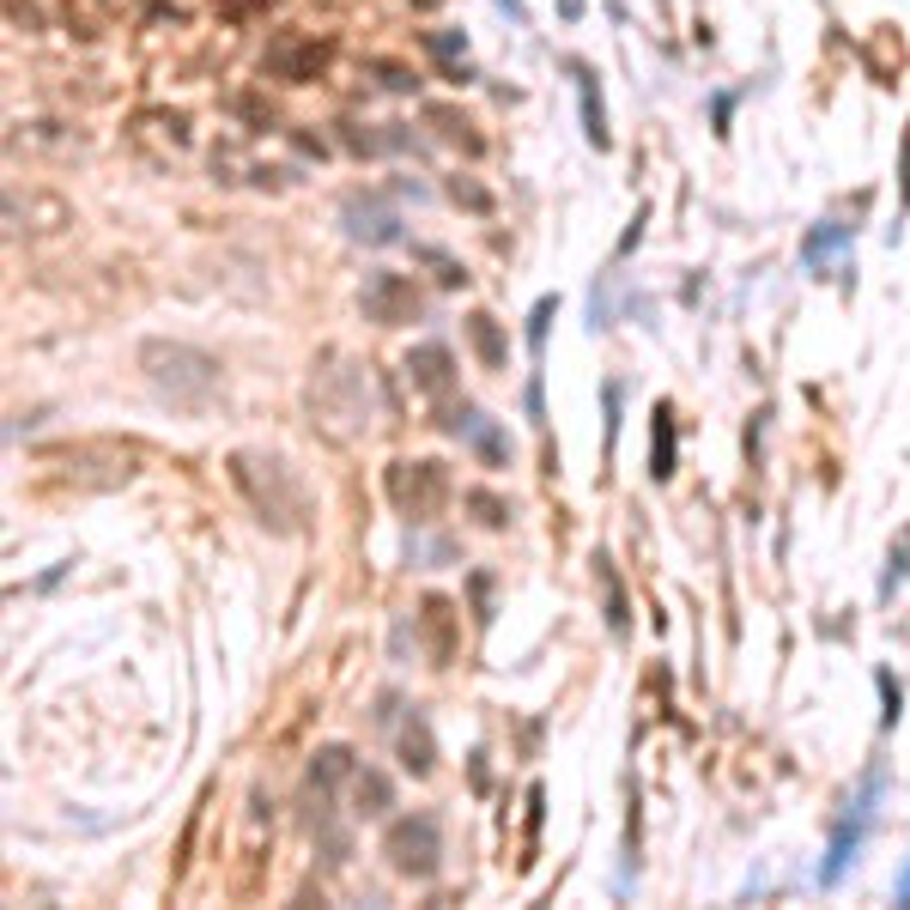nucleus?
<instances>
[{
	"mask_svg": "<svg viewBox=\"0 0 910 910\" xmlns=\"http://www.w3.org/2000/svg\"><path fill=\"white\" fill-rule=\"evenodd\" d=\"M346 231L359 237V243H395V237H401V219H395L389 207H377V201H352Z\"/></svg>",
	"mask_w": 910,
	"mask_h": 910,
	"instance_id": "12",
	"label": "nucleus"
},
{
	"mask_svg": "<svg viewBox=\"0 0 910 910\" xmlns=\"http://www.w3.org/2000/svg\"><path fill=\"white\" fill-rule=\"evenodd\" d=\"M231 486L249 498L261 528L273 534H298L304 516H310V498H304L298 474L280 462V455H255V450H237L231 455Z\"/></svg>",
	"mask_w": 910,
	"mask_h": 910,
	"instance_id": "1",
	"label": "nucleus"
},
{
	"mask_svg": "<svg viewBox=\"0 0 910 910\" xmlns=\"http://www.w3.org/2000/svg\"><path fill=\"white\" fill-rule=\"evenodd\" d=\"M401 371H407V383H413L419 395H431V401H443V395L455 389V359H450V346H443V340H425V346H413Z\"/></svg>",
	"mask_w": 910,
	"mask_h": 910,
	"instance_id": "9",
	"label": "nucleus"
},
{
	"mask_svg": "<svg viewBox=\"0 0 910 910\" xmlns=\"http://www.w3.org/2000/svg\"><path fill=\"white\" fill-rule=\"evenodd\" d=\"M577 91H583V134L589 146H607V122H601V91L589 79V67H577Z\"/></svg>",
	"mask_w": 910,
	"mask_h": 910,
	"instance_id": "20",
	"label": "nucleus"
},
{
	"mask_svg": "<svg viewBox=\"0 0 910 910\" xmlns=\"http://www.w3.org/2000/svg\"><path fill=\"white\" fill-rule=\"evenodd\" d=\"M419 632H425L431 662L450 668V656H455V607H450L443 595H425V601H419Z\"/></svg>",
	"mask_w": 910,
	"mask_h": 910,
	"instance_id": "10",
	"label": "nucleus"
},
{
	"mask_svg": "<svg viewBox=\"0 0 910 910\" xmlns=\"http://www.w3.org/2000/svg\"><path fill=\"white\" fill-rule=\"evenodd\" d=\"M371 73H377L389 91H413V86H419V79L407 73V67H395V61H371Z\"/></svg>",
	"mask_w": 910,
	"mask_h": 910,
	"instance_id": "27",
	"label": "nucleus"
},
{
	"mask_svg": "<svg viewBox=\"0 0 910 910\" xmlns=\"http://www.w3.org/2000/svg\"><path fill=\"white\" fill-rule=\"evenodd\" d=\"M443 431H455V437H468L474 450H480L486 468H504V437H498L492 425H486V413H474V407H462V413L443 419Z\"/></svg>",
	"mask_w": 910,
	"mask_h": 910,
	"instance_id": "11",
	"label": "nucleus"
},
{
	"mask_svg": "<svg viewBox=\"0 0 910 910\" xmlns=\"http://www.w3.org/2000/svg\"><path fill=\"white\" fill-rule=\"evenodd\" d=\"M389 498L407 522H437L443 504H450V468L419 455V462H395L389 468Z\"/></svg>",
	"mask_w": 910,
	"mask_h": 910,
	"instance_id": "5",
	"label": "nucleus"
},
{
	"mask_svg": "<svg viewBox=\"0 0 910 910\" xmlns=\"http://www.w3.org/2000/svg\"><path fill=\"white\" fill-rule=\"evenodd\" d=\"M425 116L437 122V134H443V140H455V146H468V152H480V140L468 134V122L455 116V110H425Z\"/></svg>",
	"mask_w": 910,
	"mask_h": 910,
	"instance_id": "24",
	"label": "nucleus"
},
{
	"mask_svg": "<svg viewBox=\"0 0 910 910\" xmlns=\"http://www.w3.org/2000/svg\"><path fill=\"white\" fill-rule=\"evenodd\" d=\"M498 7H504V13L516 19V25H522V19H528V13H522V0H498Z\"/></svg>",
	"mask_w": 910,
	"mask_h": 910,
	"instance_id": "33",
	"label": "nucleus"
},
{
	"mask_svg": "<svg viewBox=\"0 0 910 910\" xmlns=\"http://www.w3.org/2000/svg\"><path fill=\"white\" fill-rule=\"evenodd\" d=\"M898 67H905V37H898L892 25H880L868 37V73L880 79V86H898Z\"/></svg>",
	"mask_w": 910,
	"mask_h": 910,
	"instance_id": "14",
	"label": "nucleus"
},
{
	"mask_svg": "<svg viewBox=\"0 0 910 910\" xmlns=\"http://www.w3.org/2000/svg\"><path fill=\"white\" fill-rule=\"evenodd\" d=\"M425 49L437 55V61H450V55H455V49H468V43H462V37H425Z\"/></svg>",
	"mask_w": 910,
	"mask_h": 910,
	"instance_id": "30",
	"label": "nucleus"
},
{
	"mask_svg": "<svg viewBox=\"0 0 910 910\" xmlns=\"http://www.w3.org/2000/svg\"><path fill=\"white\" fill-rule=\"evenodd\" d=\"M674 407L656 401V419H650V480H674Z\"/></svg>",
	"mask_w": 910,
	"mask_h": 910,
	"instance_id": "13",
	"label": "nucleus"
},
{
	"mask_svg": "<svg viewBox=\"0 0 910 910\" xmlns=\"http://www.w3.org/2000/svg\"><path fill=\"white\" fill-rule=\"evenodd\" d=\"M140 371L170 407H189V413H201V407L219 395V359L189 346V340H146Z\"/></svg>",
	"mask_w": 910,
	"mask_h": 910,
	"instance_id": "2",
	"label": "nucleus"
},
{
	"mask_svg": "<svg viewBox=\"0 0 910 910\" xmlns=\"http://www.w3.org/2000/svg\"><path fill=\"white\" fill-rule=\"evenodd\" d=\"M383 856H389L395 874L407 880H431L443 868V826L437 814H401L389 819V832H383Z\"/></svg>",
	"mask_w": 910,
	"mask_h": 910,
	"instance_id": "4",
	"label": "nucleus"
},
{
	"mask_svg": "<svg viewBox=\"0 0 910 910\" xmlns=\"http://www.w3.org/2000/svg\"><path fill=\"white\" fill-rule=\"evenodd\" d=\"M468 340H474V352H480V364H486V371H504V364H510L504 328H498L486 310H474V316H468Z\"/></svg>",
	"mask_w": 910,
	"mask_h": 910,
	"instance_id": "16",
	"label": "nucleus"
},
{
	"mask_svg": "<svg viewBox=\"0 0 910 910\" xmlns=\"http://www.w3.org/2000/svg\"><path fill=\"white\" fill-rule=\"evenodd\" d=\"M874 680H880V698H886V710H880V728H898V716H905V692H898V680L886 674V668H880V674H874Z\"/></svg>",
	"mask_w": 910,
	"mask_h": 910,
	"instance_id": "25",
	"label": "nucleus"
},
{
	"mask_svg": "<svg viewBox=\"0 0 910 910\" xmlns=\"http://www.w3.org/2000/svg\"><path fill=\"white\" fill-rule=\"evenodd\" d=\"M468 504L480 510V522H486V528H504V504H498L492 492H468Z\"/></svg>",
	"mask_w": 910,
	"mask_h": 910,
	"instance_id": "28",
	"label": "nucleus"
},
{
	"mask_svg": "<svg viewBox=\"0 0 910 910\" xmlns=\"http://www.w3.org/2000/svg\"><path fill=\"white\" fill-rule=\"evenodd\" d=\"M553 310H559V298H541L528 310V352H534V364H541V352H546V322H553Z\"/></svg>",
	"mask_w": 910,
	"mask_h": 910,
	"instance_id": "23",
	"label": "nucleus"
},
{
	"mask_svg": "<svg viewBox=\"0 0 910 910\" xmlns=\"http://www.w3.org/2000/svg\"><path fill=\"white\" fill-rule=\"evenodd\" d=\"M601 583H607V625H613V637H625V589H619L613 559H601Z\"/></svg>",
	"mask_w": 910,
	"mask_h": 910,
	"instance_id": "22",
	"label": "nucleus"
},
{
	"mask_svg": "<svg viewBox=\"0 0 910 910\" xmlns=\"http://www.w3.org/2000/svg\"><path fill=\"white\" fill-rule=\"evenodd\" d=\"M892 898H898V905H910V856H905V868H898V886H892Z\"/></svg>",
	"mask_w": 910,
	"mask_h": 910,
	"instance_id": "32",
	"label": "nucleus"
},
{
	"mask_svg": "<svg viewBox=\"0 0 910 910\" xmlns=\"http://www.w3.org/2000/svg\"><path fill=\"white\" fill-rule=\"evenodd\" d=\"M352 801H359L364 819H383L395 807V789H389V777H383V771H359V777H352Z\"/></svg>",
	"mask_w": 910,
	"mask_h": 910,
	"instance_id": "17",
	"label": "nucleus"
},
{
	"mask_svg": "<svg viewBox=\"0 0 910 910\" xmlns=\"http://www.w3.org/2000/svg\"><path fill=\"white\" fill-rule=\"evenodd\" d=\"M255 7H261V0H225L219 13H225V19H243V13H255Z\"/></svg>",
	"mask_w": 910,
	"mask_h": 910,
	"instance_id": "31",
	"label": "nucleus"
},
{
	"mask_svg": "<svg viewBox=\"0 0 910 910\" xmlns=\"http://www.w3.org/2000/svg\"><path fill=\"white\" fill-rule=\"evenodd\" d=\"M310 413H316V425H322L334 443L359 437L364 419H371V383H364V371H352V364L316 371L310 377Z\"/></svg>",
	"mask_w": 910,
	"mask_h": 910,
	"instance_id": "3",
	"label": "nucleus"
},
{
	"mask_svg": "<svg viewBox=\"0 0 910 910\" xmlns=\"http://www.w3.org/2000/svg\"><path fill=\"white\" fill-rule=\"evenodd\" d=\"M880 789H886V771L874 765L868 777H862V789H856V801H850V814L838 819L832 850H826V868H819V886H838V880H844V868L856 862L862 838H868V826H874V801H880Z\"/></svg>",
	"mask_w": 910,
	"mask_h": 910,
	"instance_id": "6",
	"label": "nucleus"
},
{
	"mask_svg": "<svg viewBox=\"0 0 910 910\" xmlns=\"http://www.w3.org/2000/svg\"><path fill=\"white\" fill-rule=\"evenodd\" d=\"M898 201H905V213H910V128H905V164H898Z\"/></svg>",
	"mask_w": 910,
	"mask_h": 910,
	"instance_id": "29",
	"label": "nucleus"
},
{
	"mask_svg": "<svg viewBox=\"0 0 910 910\" xmlns=\"http://www.w3.org/2000/svg\"><path fill=\"white\" fill-rule=\"evenodd\" d=\"M910 577V528L892 541V553H886V577H880V601H892L898 595V583Z\"/></svg>",
	"mask_w": 910,
	"mask_h": 910,
	"instance_id": "21",
	"label": "nucleus"
},
{
	"mask_svg": "<svg viewBox=\"0 0 910 910\" xmlns=\"http://www.w3.org/2000/svg\"><path fill=\"white\" fill-rule=\"evenodd\" d=\"M844 243H850V225L826 219V225H814V231H807V243H801V261H807V268H819V261L832 255V249H844Z\"/></svg>",
	"mask_w": 910,
	"mask_h": 910,
	"instance_id": "19",
	"label": "nucleus"
},
{
	"mask_svg": "<svg viewBox=\"0 0 910 910\" xmlns=\"http://www.w3.org/2000/svg\"><path fill=\"white\" fill-rule=\"evenodd\" d=\"M328 55H334V43H316V37H304V31H280V37L261 49V73L280 79V86H310V79L328 67Z\"/></svg>",
	"mask_w": 910,
	"mask_h": 910,
	"instance_id": "7",
	"label": "nucleus"
},
{
	"mask_svg": "<svg viewBox=\"0 0 910 910\" xmlns=\"http://www.w3.org/2000/svg\"><path fill=\"white\" fill-rule=\"evenodd\" d=\"M419 255H425L431 268H437V280H443V286H462V280H468V273H462V261H455V255H443V249H419Z\"/></svg>",
	"mask_w": 910,
	"mask_h": 910,
	"instance_id": "26",
	"label": "nucleus"
},
{
	"mask_svg": "<svg viewBox=\"0 0 910 910\" xmlns=\"http://www.w3.org/2000/svg\"><path fill=\"white\" fill-rule=\"evenodd\" d=\"M359 304H364V316L377 328H401V322H419V310H425V298H419V286L407 280V273H371L364 280V292H359Z\"/></svg>",
	"mask_w": 910,
	"mask_h": 910,
	"instance_id": "8",
	"label": "nucleus"
},
{
	"mask_svg": "<svg viewBox=\"0 0 910 910\" xmlns=\"http://www.w3.org/2000/svg\"><path fill=\"white\" fill-rule=\"evenodd\" d=\"M340 777H352V753H346V747H322V753L310 759V789L328 795Z\"/></svg>",
	"mask_w": 910,
	"mask_h": 910,
	"instance_id": "18",
	"label": "nucleus"
},
{
	"mask_svg": "<svg viewBox=\"0 0 910 910\" xmlns=\"http://www.w3.org/2000/svg\"><path fill=\"white\" fill-rule=\"evenodd\" d=\"M401 765L413 771V777H431V765H437V741H431L425 716H413V723L401 728Z\"/></svg>",
	"mask_w": 910,
	"mask_h": 910,
	"instance_id": "15",
	"label": "nucleus"
}]
</instances>
